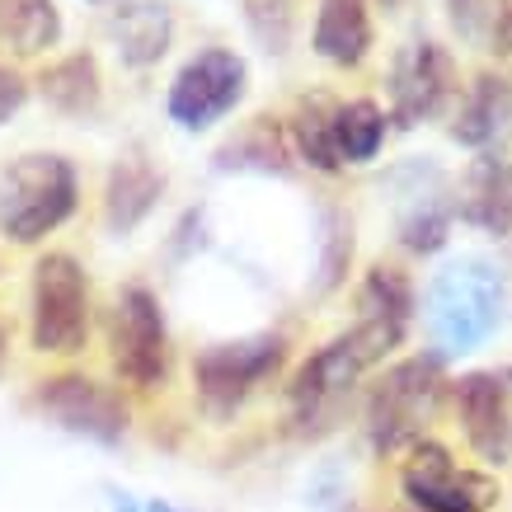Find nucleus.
<instances>
[{"instance_id": "0eeeda50", "label": "nucleus", "mask_w": 512, "mask_h": 512, "mask_svg": "<svg viewBox=\"0 0 512 512\" xmlns=\"http://www.w3.org/2000/svg\"><path fill=\"white\" fill-rule=\"evenodd\" d=\"M245 85H249V66L240 52L202 47L174 71L170 94H165V113L184 132H207L245 99Z\"/></svg>"}, {"instance_id": "412c9836", "label": "nucleus", "mask_w": 512, "mask_h": 512, "mask_svg": "<svg viewBox=\"0 0 512 512\" xmlns=\"http://www.w3.org/2000/svg\"><path fill=\"white\" fill-rule=\"evenodd\" d=\"M466 217L484 231H512V170L498 156H480L466 184Z\"/></svg>"}, {"instance_id": "7ed1b4c3", "label": "nucleus", "mask_w": 512, "mask_h": 512, "mask_svg": "<svg viewBox=\"0 0 512 512\" xmlns=\"http://www.w3.org/2000/svg\"><path fill=\"white\" fill-rule=\"evenodd\" d=\"M447 395V372L442 357L419 353L395 362L367 395V437L381 456L409 451L414 442H423V428L433 423L437 404Z\"/></svg>"}, {"instance_id": "f257e3e1", "label": "nucleus", "mask_w": 512, "mask_h": 512, "mask_svg": "<svg viewBox=\"0 0 512 512\" xmlns=\"http://www.w3.org/2000/svg\"><path fill=\"white\" fill-rule=\"evenodd\" d=\"M503 315H508V273L484 254H461L437 268L428 282L423 325L442 362L484 348L498 334Z\"/></svg>"}, {"instance_id": "1a4fd4ad", "label": "nucleus", "mask_w": 512, "mask_h": 512, "mask_svg": "<svg viewBox=\"0 0 512 512\" xmlns=\"http://www.w3.org/2000/svg\"><path fill=\"white\" fill-rule=\"evenodd\" d=\"M400 494L419 512H489L498 498V484L484 470L456 466L442 442H414L404 451Z\"/></svg>"}, {"instance_id": "c756f323", "label": "nucleus", "mask_w": 512, "mask_h": 512, "mask_svg": "<svg viewBox=\"0 0 512 512\" xmlns=\"http://www.w3.org/2000/svg\"><path fill=\"white\" fill-rule=\"evenodd\" d=\"M381 5H395V0H381Z\"/></svg>"}, {"instance_id": "f8f14e48", "label": "nucleus", "mask_w": 512, "mask_h": 512, "mask_svg": "<svg viewBox=\"0 0 512 512\" xmlns=\"http://www.w3.org/2000/svg\"><path fill=\"white\" fill-rule=\"evenodd\" d=\"M456 414H461V433H466L470 451L503 466L512 456V395L508 381L494 372H470L456 381Z\"/></svg>"}, {"instance_id": "2eb2a0df", "label": "nucleus", "mask_w": 512, "mask_h": 512, "mask_svg": "<svg viewBox=\"0 0 512 512\" xmlns=\"http://www.w3.org/2000/svg\"><path fill=\"white\" fill-rule=\"evenodd\" d=\"M38 94L66 118H90L104 104V76H99L94 52H66L57 62H47L38 71Z\"/></svg>"}, {"instance_id": "f3484780", "label": "nucleus", "mask_w": 512, "mask_h": 512, "mask_svg": "<svg viewBox=\"0 0 512 512\" xmlns=\"http://www.w3.org/2000/svg\"><path fill=\"white\" fill-rule=\"evenodd\" d=\"M174 33V19L165 10V0H132V5H118V19H113V38H118V57L127 66H151L165 57Z\"/></svg>"}, {"instance_id": "5701e85b", "label": "nucleus", "mask_w": 512, "mask_h": 512, "mask_svg": "<svg viewBox=\"0 0 512 512\" xmlns=\"http://www.w3.org/2000/svg\"><path fill=\"white\" fill-rule=\"evenodd\" d=\"M498 10H503V5H494V0H447L451 29L461 33L466 43H484V38H494Z\"/></svg>"}, {"instance_id": "f03ea898", "label": "nucleus", "mask_w": 512, "mask_h": 512, "mask_svg": "<svg viewBox=\"0 0 512 512\" xmlns=\"http://www.w3.org/2000/svg\"><path fill=\"white\" fill-rule=\"evenodd\" d=\"M80 202L76 165L57 151H29L0 179V231L15 245H38L71 221Z\"/></svg>"}, {"instance_id": "cd10ccee", "label": "nucleus", "mask_w": 512, "mask_h": 512, "mask_svg": "<svg viewBox=\"0 0 512 512\" xmlns=\"http://www.w3.org/2000/svg\"><path fill=\"white\" fill-rule=\"evenodd\" d=\"M5 348H10V339H5V325H0V367H5Z\"/></svg>"}, {"instance_id": "4468645a", "label": "nucleus", "mask_w": 512, "mask_h": 512, "mask_svg": "<svg viewBox=\"0 0 512 512\" xmlns=\"http://www.w3.org/2000/svg\"><path fill=\"white\" fill-rule=\"evenodd\" d=\"M508 127H512V85L503 76H494V71H480V76L470 80L461 109H456L451 137L461 141V146L489 151Z\"/></svg>"}, {"instance_id": "393cba45", "label": "nucleus", "mask_w": 512, "mask_h": 512, "mask_svg": "<svg viewBox=\"0 0 512 512\" xmlns=\"http://www.w3.org/2000/svg\"><path fill=\"white\" fill-rule=\"evenodd\" d=\"M29 90H33V85L19 76L15 66L0 62V127H5L19 109H24V104H29Z\"/></svg>"}, {"instance_id": "a211bd4d", "label": "nucleus", "mask_w": 512, "mask_h": 512, "mask_svg": "<svg viewBox=\"0 0 512 512\" xmlns=\"http://www.w3.org/2000/svg\"><path fill=\"white\" fill-rule=\"evenodd\" d=\"M62 43L57 0H0V47L15 57H43Z\"/></svg>"}, {"instance_id": "39448f33", "label": "nucleus", "mask_w": 512, "mask_h": 512, "mask_svg": "<svg viewBox=\"0 0 512 512\" xmlns=\"http://www.w3.org/2000/svg\"><path fill=\"white\" fill-rule=\"evenodd\" d=\"M29 339L38 353L71 357L90 339V278L76 254L52 249L33 264V311Z\"/></svg>"}, {"instance_id": "9b49d317", "label": "nucleus", "mask_w": 512, "mask_h": 512, "mask_svg": "<svg viewBox=\"0 0 512 512\" xmlns=\"http://www.w3.org/2000/svg\"><path fill=\"white\" fill-rule=\"evenodd\" d=\"M38 404L62 428H71L80 437H94V442H118L127 433V404L118 400V390L99 386L94 376H80V372L47 376L38 386Z\"/></svg>"}, {"instance_id": "aec40b11", "label": "nucleus", "mask_w": 512, "mask_h": 512, "mask_svg": "<svg viewBox=\"0 0 512 512\" xmlns=\"http://www.w3.org/2000/svg\"><path fill=\"white\" fill-rule=\"evenodd\" d=\"M390 132V113L376 99H348L334 104V141H339L343 165H367L381 156Z\"/></svg>"}, {"instance_id": "bb28decb", "label": "nucleus", "mask_w": 512, "mask_h": 512, "mask_svg": "<svg viewBox=\"0 0 512 512\" xmlns=\"http://www.w3.org/2000/svg\"><path fill=\"white\" fill-rule=\"evenodd\" d=\"M494 47H498V52H503V57H512V5H503V10H498Z\"/></svg>"}, {"instance_id": "20e7f679", "label": "nucleus", "mask_w": 512, "mask_h": 512, "mask_svg": "<svg viewBox=\"0 0 512 512\" xmlns=\"http://www.w3.org/2000/svg\"><path fill=\"white\" fill-rule=\"evenodd\" d=\"M400 334H390V329L381 325H367V320H357L348 334H339V339H329L325 348H315L301 367H296L292 386H287V404H292V414L301 423L320 419V414H329L334 404L348 395V390L357 386V376L372 372L381 357H390L395 348H400Z\"/></svg>"}, {"instance_id": "9d476101", "label": "nucleus", "mask_w": 512, "mask_h": 512, "mask_svg": "<svg viewBox=\"0 0 512 512\" xmlns=\"http://www.w3.org/2000/svg\"><path fill=\"white\" fill-rule=\"evenodd\" d=\"M390 118L395 127H419L447 109L456 90V62L451 52L433 38H414L409 47L395 52L390 62Z\"/></svg>"}, {"instance_id": "ddd939ff", "label": "nucleus", "mask_w": 512, "mask_h": 512, "mask_svg": "<svg viewBox=\"0 0 512 512\" xmlns=\"http://www.w3.org/2000/svg\"><path fill=\"white\" fill-rule=\"evenodd\" d=\"M311 47L329 66H343V71L362 66V57L372 52V10H367V0H320Z\"/></svg>"}, {"instance_id": "a878e982", "label": "nucleus", "mask_w": 512, "mask_h": 512, "mask_svg": "<svg viewBox=\"0 0 512 512\" xmlns=\"http://www.w3.org/2000/svg\"><path fill=\"white\" fill-rule=\"evenodd\" d=\"M113 508L118 512H174L170 503H160V498H132V494H113Z\"/></svg>"}, {"instance_id": "6e6552de", "label": "nucleus", "mask_w": 512, "mask_h": 512, "mask_svg": "<svg viewBox=\"0 0 512 512\" xmlns=\"http://www.w3.org/2000/svg\"><path fill=\"white\" fill-rule=\"evenodd\" d=\"M109 357L118 376L137 390H156L170 372V334L165 311L151 287H123L109 315Z\"/></svg>"}, {"instance_id": "423d86ee", "label": "nucleus", "mask_w": 512, "mask_h": 512, "mask_svg": "<svg viewBox=\"0 0 512 512\" xmlns=\"http://www.w3.org/2000/svg\"><path fill=\"white\" fill-rule=\"evenodd\" d=\"M282 362H287V339L282 334H254V339L202 348L193 357V386H198L202 409L212 419H231L268 376L282 372Z\"/></svg>"}, {"instance_id": "6ab92c4d", "label": "nucleus", "mask_w": 512, "mask_h": 512, "mask_svg": "<svg viewBox=\"0 0 512 512\" xmlns=\"http://www.w3.org/2000/svg\"><path fill=\"white\" fill-rule=\"evenodd\" d=\"M409 315H414V287H409V278L390 264L367 268V278L357 287V320L381 325V329H390V334L404 339Z\"/></svg>"}, {"instance_id": "4be33fe9", "label": "nucleus", "mask_w": 512, "mask_h": 512, "mask_svg": "<svg viewBox=\"0 0 512 512\" xmlns=\"http://www.w3.org/2000/svg\"><path fill=\"white\" fill-rule=\"evenodd\" d=\"M292 141H296V156L306 160L311 170H320V174L343 170L339 141H334V104H325V99H301L292 113Z\"/></svg>"}, {"instance_id": "b1692460", "label": "nucleus", "mask_w": 512, "mask_h": 512, "mask_svg": "<svg viewBox=\"0 0 512 512\" xmlns=\"http://www.w3.org/2000/svg\"><path fill=\"white\" fill-rule=\"evenodd\" d=\"M400 240L414 249V254H433V249L447 240V212H442V207H419L414 217H404Z\"/></svg>"}, {"instance_id": "c85d7f7f", "label": "nucleus", "mask_w": 512, "mask_h": 512, "mask_svg": "<svg viewBox=\"0 0 512 512\" xmlns=\"http://www.w3.org/2000/svg\"><path fill=\"white\" fill-rule=\"evenodd\" d=\"M90 5H109V0H90Z\"/></svg>"}, {"instance_id": "dca6fc26", "label": "nucleus", "mask_w": 512, "mask_h": 512, "mask_svg": "<svg viewBox=\"0 0 512 512\" xmlns=\"http://www.w3.org/2000/svg\"><path fill=\"white\" fill-rule=\"evenodd\" d=\"M160 188H165V179H160V170L151 160L123 156L109 170V184H104V221H109L113 231H132L156 207Z\"/></svg>"}]
</instances>
